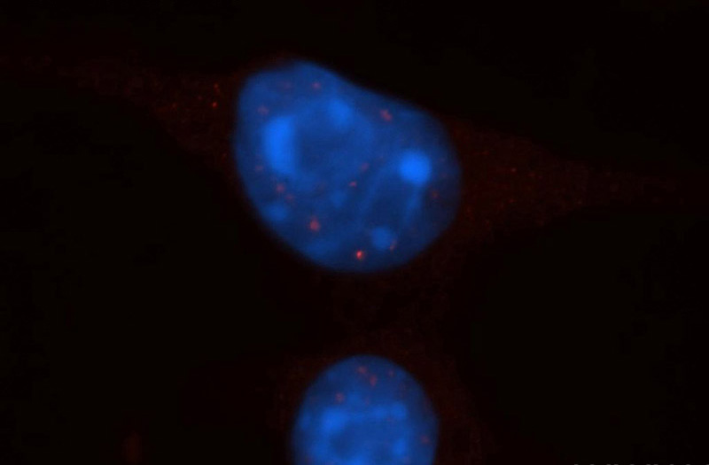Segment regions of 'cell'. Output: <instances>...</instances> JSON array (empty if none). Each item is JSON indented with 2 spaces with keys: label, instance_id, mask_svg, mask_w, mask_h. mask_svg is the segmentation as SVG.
<instances>
[{
  "label": "cell",
  "instance_id": "obj_3",
  "mask_svg": "<svg viewBox=\"0 0 709 465\" xmlns=\"http://www.w3.org/2000/svg\"><path fill=\"white\" fill-rule=\"evenodd\" d=\"M126 453L129 461H135L138 454V439L133 436L128 440Z\"/></svg>",
  "mask_w": 709,
  "mask_h": 465
},
{
  "label": "cell",
  "instance_id": "obj_2",
  "mask_svg": "<svg viewBox=\"0 0 709 465\" xmlns=\"http://www.w3.org/2000/svg\"><path fill=\"white\" fill-rule=\"evenodd\" d=\"M311 384L292 428L298 463L473 465L493 451L489 429L438 339L385 328Z\"/></svg>",
  "mask_w": 709,
  "mask_h": 465
},
{
  "label": "cell",
  "instance_id": "obj_1",
  "mask_svg": "<svg viewBox=\"0 0 709 465\" xmlns=\"http://www.w3.org/2000/svg\"><path fill=\"white\" fill-rule=\"evenodd\" d=\"M355 90L302 60L251 73L232 98V155L257 214L310 261L349 273L363 238L375 134Z\"/></svg>",
  "mask_w": 709,
  "mask_h": 465
}]
</instances>
